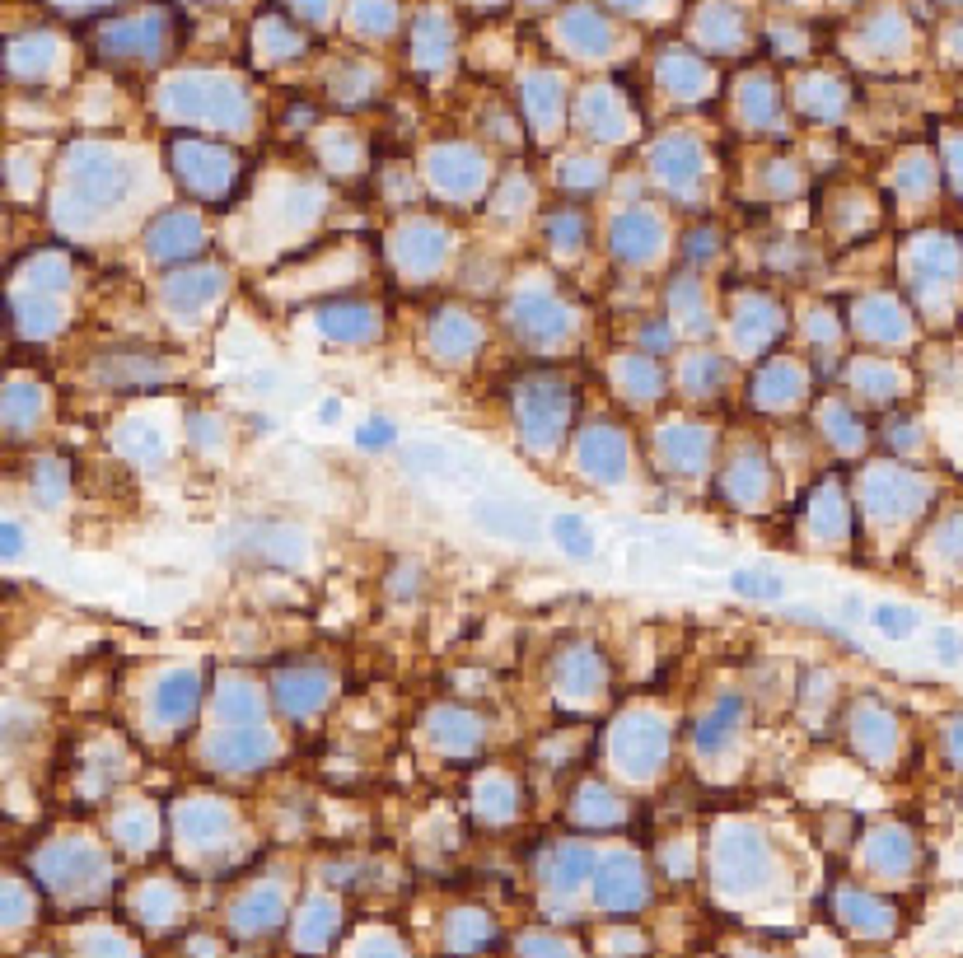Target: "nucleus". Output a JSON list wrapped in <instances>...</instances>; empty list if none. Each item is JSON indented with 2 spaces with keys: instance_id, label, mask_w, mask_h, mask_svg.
<instances>
[{
  "instance_id": "f257e3e1",
  "label": "nucleus",
  "mask_w": 963,
  "mask_h": 958,
  "mask_svg": "<svg viewBox=\"0 0 963 958\" xmlns=\"http://www.w3.org/2000/svg\"><path fill=\"white\" fill-rule=\"evenodd\" d=\"M734 715H739V711H734V702H725L716 715H711V720L702 724V729H697V744H716V739L729 729V720H734Z\"/></svg>"
},
{
  "instance_id": "f03ea898",
  "label": "nucleus",
  "mask_w": 963,
  "mask_h": 958,
  "mask_svg": "<svg viewBox=\"0 0 963 958\" xmlns=\"http://www.w3.org/2000/svg\"><path fill=\"white\" fill-rule=\"evenodd\" d=\"M557 533L566 538V543H571L575 552H589V538H580V528H575V519H557Z\"/></svg>"
}]
</instances>
